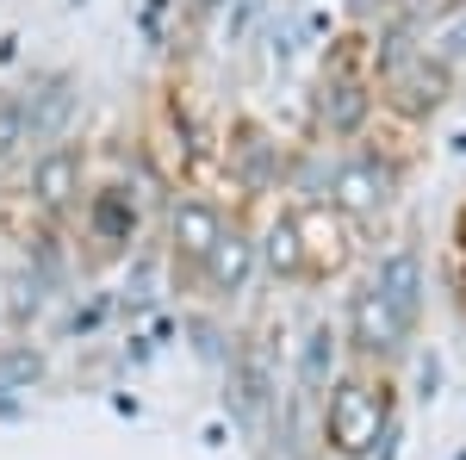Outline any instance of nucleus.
Wrapping results in <instances>:
<instances>
[{
  "label": "nucleus",
  "mask_w": 466,
  "mask_h": 460,
  "mask_svg": "<svg viewBox=\"0 0 466 460\" xmlns=\"http://www.w3.org/2000/svg\"><path fill=\"white\" fill-rule=\"evenodd\" d=\"M131 199L125 193H100L94 199V230H100V243H131Z\"/></svg>",
  "instance_id": "8"
},
{
  "label": "nucleus",
  "mask_w": 466,
  "mask_h": 460,
  "mask_svg": "<svg viewBox=\"0 0 466 460\" xmlns=\"http://www.w3.org/2000/svg\"><path fill=\"white\" fill-rule=\"evenodd\" d=\"M454 268H466V206H461V224H454Z\"/></svg>",
  "instance_id": "10"
},
{
  "label": "nucleus",
  "mask_w": 466,
  "mask_h": 460,
  "mask_svg": "<svg viewBox=\"0 0 466 460\" xmlns=\"http://www.w3.org/2000/svg\"><path fill=\"white\" fill-rule=\"evenodd\" d=\"M255 255L268 261V274L274 281H287V286H311L305 281V249H299V230H292V218L280 212L268 230H261V243H255Z\"/></svg>",
  "instance_id": "7"
},
{
  "label": "nucleus",
  "mask_w": 466,
  "mask_h": 460,
  "mask_svg": "<svg viewBox=\"0 0 466 460\" xmlns=\"http://www.w3.org/2000/svg\"><path fill=\"white\" fill-rule=\"evenodd\" d=\"M392 429V367L342 361L323 380V442L336 460H373Z\"/></svg>",
  "instance_id": "1"
},
{
  "label": "nucleus",
  "mask_w": 466,
  "mask_h": 460,
  "mask_svg": "<svg viewBox=\"0 0 466 460\" xmlns=\"http://www.w3.org/2000/svg\"><path fill=\"white\" fill-rule=\"evenodd\" d=\"M292 230H299V249H305V281H336V274H349L360 255V230L349 218L336 212L329 199H299L292 206Z\"/></svg>",
  "instance_id": "2"
},
{
  "label": "nucleus",
  "mask_w": 466,
  "mask_h": 460,
  "mask_svg": "<svg viewBox=\"0 0 466 460\" xmlns=\"http://www.w3.org/2000/svg\"><path fill=\"white\" fill-rule=\"evenodd\" d=\"M224 230H230V218L206 193H180L175 206H168V243H175V261H187V268H199Z\"/></svg>",
  "instance_id": "4"
},
{
  "label": "nucleus",
  "mask_w": 466,
  "mask_h": 460,
  "mask_svg": "<svg viewBox=\"0 0 466 460\" xmlns=\"http://www.w3.org/2000/svg\"><path fill=\"white\" fill-rule=\"evenodd\" d=\"M75 193H81V149L75 143H50L32 162V199L44 212H63V206H75Z\"/></svg>",
  "instance_id": "5"
},
{
  "label": "nucleus",
  "mask_w": 466,
  "mask_h": 460,
  "mask_svg": "<svg viewBox=\"0 0 466 460\" xmlns=\"http://www.w3.org/2000/svg\"><path fill=\"white\" fill-rule=\"evenodd\" d=\"M25 138H32V118H25V100H6V94H0V162H13Z\"/></svg>",
  "instance_id": "9"
},
{
  "label": "nucleus",
  "mask_w": 466,
  "mask_h": 460,
  "mask_svg": "<svg viewBox=\"0 0 466 460\" xmlns=\"http://www.w3.org/2000/svg\"><path fill=\"white\" fill-rule=\"evenodd\" d=\"M255 261H261V255H255V237L243 230V224H230V230L212 243V255L199 261V274H206L212 292H243L249 274H255Z\"/></svg>",
  "instance_id": "6"
},
{
  "label": "nucleus",
  "mask_w": 466,
  "mask_h": 460,
  "mask_svg": "<svg viewBox=\"0 0 466 460\" xmlns=\"http://www.w3.org/2000/svg\"><path fill=\"white\" fill-rule=\"evenodd\" d=\"M392 199H398V169L380 162L373 149H355V156L336 162V175H329V206L349 218L355 230L380 224V218L392 212Z\"/></svg>",
  "instance_id": "3"
}]
</instances>
